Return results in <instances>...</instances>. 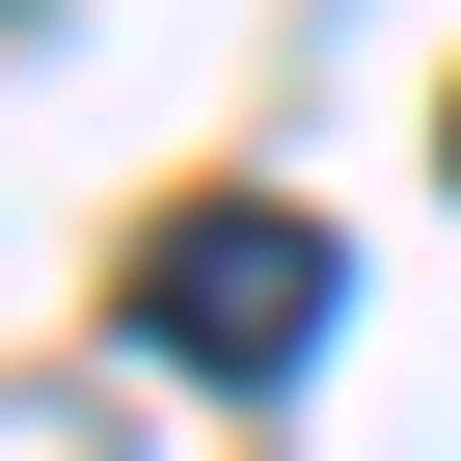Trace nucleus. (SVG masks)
Masks as SVG:
<instances>
[{
	"instance_id": "1",
	"label": "nucleus",
	"mask_w": 461,
	"mask_h": 461,
	"mask_svg": "<svg viewBox=\"0 0 461 461\" xmlns=\"http://www.w3.org/2000/svg\"><path fill=\"white\" fill-rule=\"evenodd\" d=\"M109 326H136V353H190V380H299V353L353 326V272H326V217H272V190H190V217H136Z\"/></svg>"
}]
</instances>
